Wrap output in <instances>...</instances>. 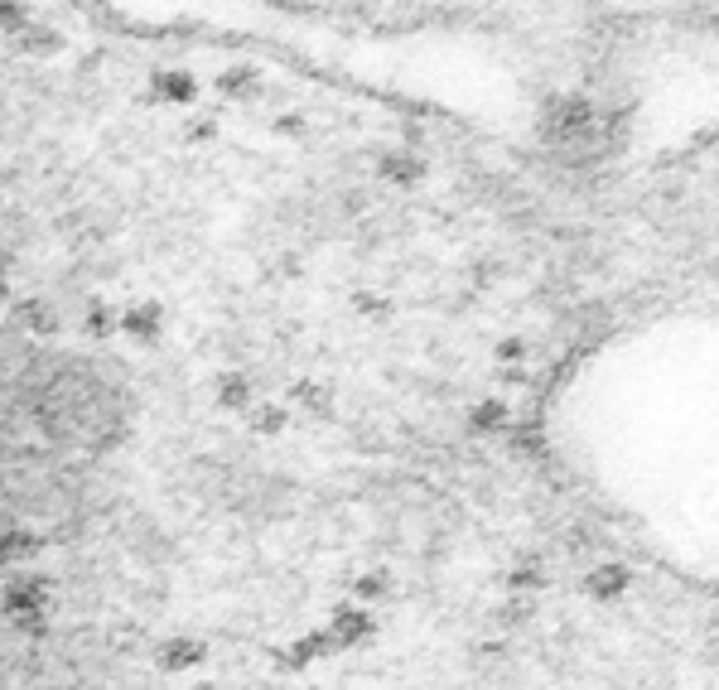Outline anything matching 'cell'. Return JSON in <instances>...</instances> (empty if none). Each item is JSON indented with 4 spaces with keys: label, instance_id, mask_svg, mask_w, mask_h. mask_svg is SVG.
Returning <instances> with one entry per match:
<instances>
[{
    "label": "cell",
    "instance_id": "6da1fadb",
    "mask_svg": "<svg viewBox=\"0 0 719 690\" xmlns=\"http://www.w3.org/2000/svg\"><path fill=\"white\" fill-rule=\"evenodd\" d=\"M584 10L604 15V20H623V25H662V20H681L705 10L710 0H580Z\"/></svg>",
    "mask_w": 719,
    "mask_h": 690
},
{
    "label": "cell",
    "instance_id": "7a4b0ae2",
    "mask_svg": "<svg viewBox=\"0 0 719 690\" xmlns=\"http://www.w3.org/2000/svg\"><path fill=\"white\" fill-rule=\"evenodd\" d=\"M39 604H44V584L39 580H15L5 589V613L10 618H29V613H39Z\"/></svg>",
    "mask_w": 719,
    "mask_h": 690
},
{
    "label": "cell",
    "instance_id": "3957f363",
    "mask_svg": "<svg viewBox=\"0 0 719 690\" xmlns=\"http://www.w3.org/2000/svg\"><path fill=\"white\" fill-rule=\"evenodd\" d=\"M15 319H20L25 329H39V333H49V329H54V309H49V304H39V300L20 304V309H15Z\"/></svg>",
    "mask_w": 719,
    "mask_h": 690
},
{
    "label": "cell",
    "instance_id": "277c9868",
    "mask_svg": "<svg viewBox=\"0 0 719 690\" xmlns=\"http://www.w3.org/2000/svg\"><path fill=\"white\" fill-rule=\"evenodd\" d=\"M29 25H34V20H29V10L20 0H0V29H5V34H25Z\"/></svg>",
    "mask_w": 719,
    "mask_h": 690
},
{
    "label": "cell",
    "instance_id": "5b68a950",
    "mask_svg": "<svg viewBox=\"0 0 719 690\" xmlns=\"http://www.w3.org/2000/svg\"><path fill=\"white\" fill-rule=\"evenodd\" d=\"M39 541L29 536V531H5L0 536V560H25V551H34Z\"/></svg>",
    "mask_w": 719,
    "mask_h": 690
},
{
    "label": "cell",
    "instance_id": "8992f818",
    "mask_svg": "<svg viewBox=\"0 0 719 690\" xmlns=\"http://www.w3.org/2000/svg\"><path fill=\"white\" fill-rule=\"evenodd\" d=\"M121 329L126 333H150L155 329V314H150V309H131V314L121 319Z\"/></svg>",
    "mask_w": 719,
    "mask_h": 690
},
{
    "label": "cell",
    "instance_id": "52a82bcc",
    "mask_svg": "<svg viewBox=\"0 0 719 690\" xmlns=\"http://www.w3.org/2000/svg\"><path fill=\"white\" fill-rule=\"evenodd\" d=\"M0 300H5V261H0Z\"/></svg>",
    "mask_w": 719,
    "mask_h": 690
}]
</instances>
